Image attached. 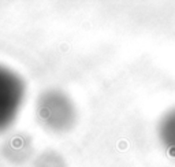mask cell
Instances as JSON below:
<instances>
[{
	"mask_svg": "<svg viewBox=\"0 0 175 167\" xmlns=\"http://www.w3.org/2000/svg\"><path fill=\"white\" fill-rule=\"evenodd\" d=\"M23 100V82L17 74L0 66V130L15 118Z\"/></svg>",
	"mask_w": 175,
	"mask_h": 167,
	"instance_id": "cell-1",
	"label": "cell"
},
{
	"mask_svg": "<svg viewBox=\"0 0 175 167\" xmlns=\"http://www.w3.org/2000/svg\"><path fill=\"white\" fill-rule=\"evenodd\" d=\"M39 115L45 125L54 130H63L71 123L74 111L67 97L62 93H45L39 103Z\"/></svg>",
	"mask_w": 175,
	"mask_h": 167,
	"instance_id": "cell-2",
	"label": "cell"
},
{
	"mask_svg": "<svg viewBox=\"0 0 175 167\" xmlns=\"http://www.w3.org/2000/svg\"><path fill=\"white\" fill-rule=\"evenodd\" d=\"M157 137L171 158H175V107L161 115L157 125Z\"/></svg>",
	"mask_w": 175,
	"mask_h": 167,
	"instance_id": "cell-3",
	"label": "cell"
}]
</instances>
